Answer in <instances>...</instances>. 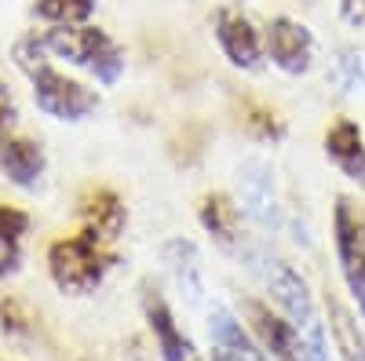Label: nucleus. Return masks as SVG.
Masks as SVG:
<instances>
[{
	"label": "nucleus",
	"mask_w": 365,
	"mask_h": 361,
	"mask_svg": "<svg viewBox=\"0 0 365 361\" xmlns=\"http://www.w3.org/2000/svg\"><path fill=\"white\" fill-rule=\"evenodd\" d=\"M249 266L259 274V281H263V288H267V299H270V303L289 318V325L296 328L303 361H332V350H329V325H325V314H322V307H318V295H314L311 281L303 278L289 259L267 252L263 245L249 256Z\"/></svg>",
	"instance_id": "1"
},
{
	"label": "nucleus",
	"mask_w": 365,
	"mask_h": 361,
	"mask_svg": "<svg viewBox=\"0 0 365 361\" xmlns=\"http://www.w3.org/2000/svg\"><path fill=\"white\" fill-rule=\"evenodd\" d=\"M11 58H15L19 73L29 80L34 106L44 117L58 120V125H81V120H88L99 110V92L88 80H81L58 66L37 33L19 37L11 48Z\"/></svg>",
	"instance_id": "2"
},
{
	"label": "nucleus",
	"mask_w": 365,
	"mask_h": 361,
	"mask_svg": "<svg viewBox=\"0 0 365 361\" xmlns=\"http://www.w3.org/2000/svg\"><path fill=\"white\" fill-rule=\"evenodd\" d=\"M41 44L55 63H66L70 70L84 73L99 88H117V80L128 70V55L103 26L84 22V26H44Z\"/></svg>",
	"instance_id": "3"
},
{
	"label": "nucleus",
	"mask_w": 365,
	"mask_h": 361,
	"mask_svg": "<svg viewBox=\"0 0 365 361\" xmlns=\"http://www.w3.org/2000/svg\"><path fill=\"white\" fill-rule=\"evenodd\" d=\"M113 263H117L113 245H106V241H99L88 230L55 237L48 245V278L55 281L58 292H66V295L96 292L106 281V274L113 270Z\"/></svg>",
	"instance_id": "4"
},
{
	"label": "nucleus",
	"mask_w": 365,
	"mask_h": 361,
	"mask_svg": "<svg viewBox=\"0 0 365 361\" xmlns=\"http://www.w3.org/2000/svg\"><path fill=\"white\" fill-rule=\"evenodd\" d=\"M234 197L241 204V212L252 226L263 234H282L289 230V208L282 197L278 168L267 157H245L234 172Z\"/></svg>",
	"instance_id": "5"
},
{
	"label": "nucleus",
	"mask_w": 365,
	"mask_h": 361,
	"mask_svg": "<svg viewBox=\"0 0 365 361\" xmlns=\"http://www.w3.org/2000/svg\"><path fill=\"white\" fill-rule=\"evenodd\" d=\"M332 252H336L340 278L365 325V216L351 197H336V208H332Z\"/></svg>",
	"instance_id": "6"
},
{
	"label": "nucleus",
	"mask_w": 365,
	"mask_h": 361,
	"mask_svg": "<svg viewBox=\"0 0 365 361\" xmlns=\"http://www.w3.org/2000/svg\"><path fill=\"white\" fill-rule=\"evenodd\" d=\"M263 48L267 63L285 77H307L318 66V37L307 22L292 15H274L263 26Z\"/></svg>",
	"instance_id": "7"
},
{
	"label": "nucleus",
	"mask_w": 365,
	"mask_h": 361,
	"mask_svg": "<svg viewBox=\"0 0 365 361\" xmlns=\"http://www.w3.org/2000/svg\"><path fill=\"white\" fill-rule=\"evenodd\" d=\"M197 223L212 237V245L223 248L227 256H237L249 263V256L259 248V241L249 234V219L241 212L237 197L227 190H208L197 201Z\"/></svg>",
	"instance_id": "8"
},
{
	"label": "nucleus",
	"mask_w": 365,
	"mask_h": 361,
	"mask_svg": "<svg viewBox=\"0 0 365 361\" xmlns=\"http://www.w3.org/2000/svg\"><path fill=\"white\" fill-rule=\"evenodd\" d=\"M212 37L223 58L241 73H259L267 66V48H263V29L234 4H220L212 11Z\"/></svg>",
	"instance_id": "9"
},
{
	"label": "nucleus",
	"mask_w": 365,
	"mask_h": 361,
	"mask_svg": "<svg viewBox=\"0 0 365 361\" xmlns=\"http://www.w3.org/2000/svg\"><path fill=\"white\" fill-rule=\"evenodd\" d=\"M241 321H245V328L252 333V340H256L274 361H303L296 328L289 325V318H285L278 307H270V299L245 295V299H241Z\"/></svg>",
	"instance_id": "10"
},
{
	"label": "nucleus",
	"mask_w": 365,
	"mask_h": 361,
	"mask_svg": "<svg viewBox=\"0 0 365 361\" xmlns=\"http://www.w3.org/2000/svg\"><path fill=\"white\" fill-rule=\"evenodd\" d=\"M139 307H143L150 336H154V343H158L161 361H205L201 350L194 347V340L182 333V325L175 321V310L168 307L165 292H158L154 285H143Z\"/></svg>",
	"instance_id": "11"
},
{
	"label": "nucleus",
	"mask_w": 365,
	"mask_h": 361,
	"mask_svg": "<svg viewBox=\"0 0 365 361\" xmlns=\"http://www.w3.org/2000/svg\"><path fill=\"white\" fill-rule=\"evenodd\" d=\"M0 175L19 190H37L48 175V154L44 142L26 135L22 128L0 132Z\"/></svg>",
	"instance_id": "12"
},
{
	"label": "nucleus",
	"mask_w": 365,
	"mask_h": 361,
	"mask_svg": "<svg viewBox=\"0 0 365 361\" xmlns=\"http://www.w3.org/2000/svg\"><path fill=\"white\" fill-rule=\"evenodd\" d=\"M161 266L172 281V288L182 295V303L190 307H201L205 303V263H201V248L194 245L190 237H168L161 245Z\"/></svg>",
	"instance_id": "13"
},
{
	"label": "nucleus",
	"mask_w": 365,
	"mask_h": 361,
	"mask_svg": "<svg viewBox=\"0 0 365 361\" xmlns=\"http://www.w3.org/2000/svg\"><path fill=\"white\" fill-rule=\"evenodd\" d=\"M322 150L329 164L336 168L347 183H354L358 190H365V128L354 117H336L325 128Z\"/></svg>",
	"instance_id": "14"
},
{
	"label": "nucleus",
	"mask_w": 365,
	"mask_h": 361,
	"mask_svg": "<svg viewBox=\"0 0 365 361\" xmlns=\"http://www.w3.org/2000/svg\"><path fill=\"white\" fill-rule=\"evenodd\" d=\"M208 350L212 361H274L245 328L237 314H230L227 307H212L208 314Z\"/></svg>",
	"instance_id": "15"
},
{
	"label": "nucleus",
	"mask_w": 365,
	"mask_h": 361,
	"mask_svg": "<svg viewBox=\"0 0 365 361\" xmlns=\"http://www.w3.org/2000/svg\"><path fill=\"white\" fill-rule=\"evenodd\" d=\"M77 216H81V230L96 234L99 241H106V245H113V241L125 234L128 226V208L125 201H120L117 190L110 187H88L77 201Z\"/></svg>",
	"instance_id": "16"
},
{
	"label": "nucleus",
	"mask_w": 365,
	"mask_h": 361,
	"mask_svg": "<svg viewBox=\"0 0 365 361\" xmlns=\"http://www.w3.org/2000/svg\"><path fill=\"white\" fill-rule=\"evenodd\" d=\"M26 234H29V212L15 204H0V281L15 278L22 270Z\"/></svg>",
	"instance_id": "17"
},
{
	"label": "nucleus",
	"mask_w": 365,
	"mask_h": 361,
	"mask_svg": "<svg viewBox=\"0 0 365 361\" xmlns=\"http://www.w3.org/2000/svg\"><path fill=\"white\" fill-rule=\"evenodd\" d=\"M329 336L344 361H365V325H358L340 299H329Z\"/></svg>",
	"instance_id": "18"
},
{
	"label": "nucleus",
	"mask_w": 365,
	"mask_h": 361,
	"mask_svg": "<svg viewBox=\"0 0 365 361\" xmlns=\"http://www.w3.org/2000/svg\"><path fill=\"white\" fill-rule=\"evenodd\" d=\"M329 84L340 95H358L365 92V58L358 48H336L329 55Z\"/></svg>",
	"instance_id": "19"
},
{
	"label": "nucleus",
	"mask_w": 365,
	"mask_h": 361,
	"mask_svg": "<svg viewBox=\"0 0 365 361\" xmlns=\"http://www.w3.org/2000/svg\"><path fill=\"white\" fill-rule=\"evenodd\" d=\"M96 8L99 0H34V19L44 26H84Z\"/></svg>",
	"instance_id": "20"
},
{
	"label": "nucleus",
	"mask_w": 365,
	"mask_h": 361,
	"mask_svg": "<svg viewBox=\"0 0 365 361\" xmlns=\"http://www.w3.org/2000/svg\"><path fill=\"white\" fill-rule=\"evenodd\" d=\"M241 125H245V135L256 139V142H282L285 139V125L282 117L267 110V106H249L241 113Z\"/></svg>",
	"instance_id": "21"
},
{
	"label": "nucleus",
	"mask_w": 365,
	"mask_h": 361,
	"mask_svg": "<svg viewBox=\"0 0 365 361\" xmlns=\"http://www.w3.org/2000/svg\"><path fill=\"white\" fill-rule=\"evenodd\" d=\"M0 328H4V336H29V328H34V314H29L19 299H0Z\"/></svg>",
	"instance_id": "22"
},
{
	"label": "nucleus",
	"mask_w": 365,
	"mask_h": 361,
	"mask_svg": "<svg viewBox=\"0 0 365 361\" xmlns=\"http://www.w3.org/2000/svg\"><path fill=\"white\" fill-rule=\"evenodd\" d=\"M19 128V103L8 80H0V132H15Z\"/></svg>",
	"instance_id": "23"
},
{
	"label": "nucleus",
	"mask_w": 365,
	"mask_h": 361,
	"mask_svg": "<svg viewBox=\"0 0 365 361\" xmlns=\"http://www.w3.org/2000/svg\"><path fill=\"white\" fill-rule=\"evenodd\" d=\"M340 15L347 26H365V0H340Z\"/></svg>",
	"instance_id": "24"
},
{
	"label": "nucleus",
	"mask_w": 365,
	"mask_h": 361,
	"mask_svg": "<svg viewBox=\"0 0 365 361\" xmlns=\"http://www.w3.org/2000/svg\"><path fill=\"white\" fill-rule=\"evenodd\" d=\"M0 361H8V357H0Z\"/></svg>",
	"instance_id": "25"
}]
</instances>
